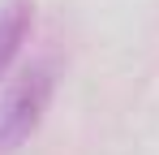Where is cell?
<instances>
[{"mask_svg": "<svg viewBox=\"0 0 159 155\" xmlns=\"http://www.w3.org/2000/svg\"><path fill=\"white\" fill-rule=\"evenodd\" d=\"M52 99V73L48 65H34L30 73H22L0 99V155H13L30 134L39 129L43 112Z\"/></svg>", "mask_w": 159, "mask_h": 155, "instance_id": "obj_1", "label": "cell"}, {"mask_svg": "<svg viewBox=\"0 0 159 155\" xmlns=\"http://www.w3.org/2000/svg\"><path fill=\"white\" fill-rule=\"evenodd\" d=\"M30 30V4L26 0H9L0 4V73L13 65V56L22 52V39Z\"/></svg>", "mask_w": 159, "mask_h": 155, "instance_id": "obj_2", "label": "cell"}]
</instances>
